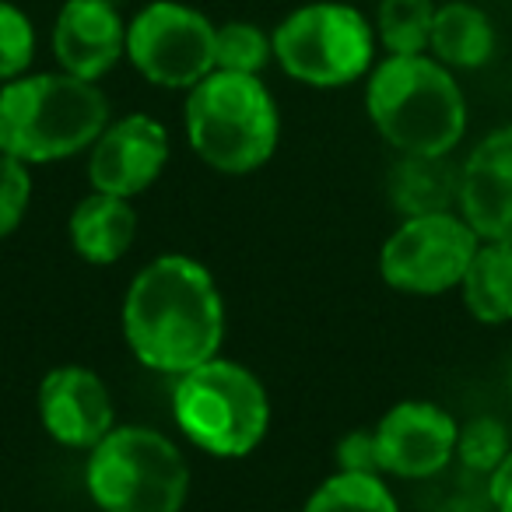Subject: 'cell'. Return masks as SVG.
Masks as SVG:
<instances>
[{"mask_svg": "<svg viewBox=\"0 0 512 512\" xmlns=\"http://www.w3.org/2000/svg\"><path fill=\"white\" fill-rule=\"evenodd\" d=\"M123 334L148 369L165 376L204 365L225 337V309L214 278L190 256H158L123 299Z\"/></svg>", "mask_w": 512, "mask_h": 512, "instance_id": "6da1fadb", "label": "cell"}, {"mask_svg": "<svg viewBox=\"0 0 512 512\" xmlns=\"http://www.w3.org/2000/svg\"><path fill=\"white\" fill-rule=\"evenodd\" d=\"M106 123V95L74 74H22L0 88V151L25 165L92 148Z\"/></svg>", "mask_w": 512, "mask_h": 512, "instance_id": "7a4b0ae2", "label": "cell"}, {"mask_svg": "<svg viewBox=\"0 0 512 512\" xmlns=\"http://www.w3.org/2000/svg\"><path fill=\"white\" fill-rule=\"evenodd\" d=\"M365 106L376 130L404 155L442 158L467 130V102L446 64L414 57H386L372 71Z\"/></svg>", "mask_w": 512, "mask_h": 512, "instance_id": "3957f363", "label": "cell"}, {"mask_svg": "<svg viewBox=\"0 0 512 512\" xmlns=\"http://www.w3.org/2000/svg\"><path fill=\"white\" fill-rule=\"evenodd\" d=\"M278 106L260 74L211 71L186 99V137L218 172H253L274 155Z\"/></svg>", "mask_w": 512, "mask_h": 512, "instance_id": "277c9868", "label": "cell"}, {"mask_svg": "<svg viewBox=\"0 0 512 512\" xmlns=\"http://www.w3.org/2000/svg\"><path fill=\"white\" fill-rule=\"evenodd\" d=\"M172 414L186 439L214 456H246L271 421L260 379L218 355L176 376Z\"/></svg>", "mask_w": 512, "mask_h": 512, "instance_id": "5b68a950", "label": "cell"}, {"mask_svg": "<svg viewBox=\"0 0 512 512\" xmlns=\"http://www.w3.org/2000/svg\"><path fill=\"white\" fill-rule=\"evenodd\" d=\"M85 484L102 512H179L190 467L155 428H113L88 456Z\"/></svg>", "mask_w": 512, "mask_h": 512, "instance_id": "8992f818", "label": "cell"}, {"mask_svg": "<svg viewBox=\"0 0 512 512\" xmlns=\"http://www.w3.org/2000/svg\"><path fill=\"white\" fill-rule=\"evenodd\" d=\"M274 57L288 78L313 88H341L358 81L372 64L376 36L351 4L316 0L292 11L274 32Z\"/></svg>", "mask_w": 512, "mask_h": 512, "instance_id": "52a82bcc", "label": "cell"}, {"mask_svg": "<svg viewBox=\"0 0 512 512\" xmlns=\"http://www.w3.org/2000/svg\"><path fill=\"white\" fill-rule=\"evenodd\" d=\"M477 246V232L456 214H414L386 239L379 274L397 292L442 295L463 281Z\"/></svg>", "mask_w": 512, "mask_h": 512, "instance_id": "ba28073f", "label": "cell"}, {"mask_svg": "<svg viewBox=\"0 0 512 512\" xmlns=\"http://www.w3.org/2000/svg\"><path fill=\"white\" fill-rule=\"evenodd\" d=\"M214 32L190 4L155 0L127 25V57L151 85L193 88L214 71Z\"/></svg>", "mask_w": 512, "mask_h": 512, "instance_id": "9c48e42d", "label": "cell"}, {"mask_svg": "<svg viewBox=\"0 0 512 512\" xmlns=\"http://www.w3.org/2000/svg\"><path fill=\"white\" fill-rule=\"evenodd\" d=\"M460 428L428 400H404L383 414L376 428L379 467L393 477H432L453 460Z\"/></svg>", "mask_w": 512, "mask_h": 512, "instance_id": "30bf717a", "label": "cell"}, {"mask_svg": "<svg viewBox=\"0 0 512 512\" xmlns=\"http://www.w3.org/2000/svg\"><path fill=\"white\" fill-rule=\"evenodd\" d=\"M165 162H169V134L162 123L144 113L123 116L92 144L88 179L99 193L130 200L155 183Z\"/></svg>", "mask_w": 512, "mask_h": 512, "instance_id": "8fae6325", "label": "cell"}, {"mask_svg": "<svg viewBox=\"0 0 512 512\" xmlns=\"http://www.w3.org/2000/svg\"><path fill=\"white\" fill-rule=\"evenodd\" d=\"M39 418L60 446L95 449L113 432V400L92 369L64 365L39 386Z\"/></svg>", "mask_w": 512, "mask_h": 512, "instance_id": "7c38bea8", "label": "cell"}, {"mask_svg": "<svg viewBox=\"0 0 512 512\" xmlns=\"http://www.w3.org/2000/svg\"><path fill=\"white\" fill-rule=\"evenodd\" d=\"M460 214L477 239L512 246V127L491 130L463 162Z\"/></svg>", "mask_w": 512, "mask_h": 512, "instance_id": "4fadbf2b", "label": "cell"}, {"mask_svg": "<svg viewBox=\"0 0 512 512\" xmlns=\"http://www.w3.org/2000/svg\"><path fill=\"white\" fill-rule=\"evenodd\" d=\"M53 53L64 74L99 81L127 53V25L113 0H67L53 25Z\"/></svg>", "mask_w": 512, "mask_h": 512, "instance_id": "5bb4252c", "label": "cell"}, {"mask_svg": "<svg viewBox=\"0 0 512 512\" xmlns=\"http://www.w3.org/2000/svg\"><path fill=\"white\" fill-rule=\"evenodd\" d=\"M67 232H71V246L88 264H116L137 235V214L127 197L95 190L71 211Z\"/></svg>", "mask_w": 512, "mask_h": 512, "instance_id": "9a60e30c", "label": "cell"}, {"mask_svg": "<svg viewBox=\"0 0 512 512\" xmlns=\"http://www.w3.org/2000/svg\"><path fill=\"white\" fill-rule=\"evenodd\" d=\"M428 46H432L439 64L474 71V67L488 64L491 53H495V29H491L488 15L481 8L453 0V4L435 8Z\"/></svg>", "mask_w": 512, "mask_h": 512, "instance_id": "2e32d148", "label": "cell"}, {"mask_svg": "<svg viewBox=\"0 0 512 512\" xmlns=\"http://www.w3.org/2000/svg\"><path fill=\"white\" fill-rule=\"evenodd\" d=\"M463 306L470 316L488 327L512 320V246L509 242H484L477 246L467 274L460 281Z\"/></svg>", "mask_w": 512, "mask_h": 512, "instance_id": "e0dca14e", "label": "cell"}, {"mask_svg": "<svg viewBox=\"0 0 512 512\" xmlns=\"http://www.w3.org/2000/svg\"><path fill=\"white\" fill-rule=\"evenodd\" d=\"M393 204L414 218V214L449 211L453 200H460V172L442 158L404 155V162L393 169Z\"/></svg>", "mask_w": 512, "mask_h": 512, "instance_id": "ac0fdd59", "label": "cell"}, {"mask_svg": "<svg viewBox=\"0 0 512 512\" xmlns=\"http://www.w3.org/2000/svg\"><path fill=\"white\" fill-rule=\"evenodd\" d=\"M435 22L432 0H379L376 32L390 57H414L428 50Z\"/></svg>", "mask_w": 512, "mask_h": 512, "instance_id": "d6986e66", "label": "cell"}, {"mask_svg": "<svg viewBox=\"0 0 512 512\" xmlns=\"http://www.w3.org/2000/svg\"><path fill=\"white\" fill-rule=\"evenodd\" d=\"M306 512H397V502L379 474L341 470L313 491Z\"/></svg>", "mask_w": 512, "mask_h": 512, "instance_id": "ffe728a7", "label": "cell"}, {"mask_svg": "<svg viewBox=\"0 0 512 512\" xmlns=\"http://www.w3.org/2000/svg\"><path fill=\"white\" fill-rule=\"evenodd\" d=\"M274 53V39L249 22H228L214 32V71L260 74Z\"/></svg>", "mask_w": 512, "mask_h": 512, "instance_id": "44dd1931", "label": "cell"}, {"mask_svg": "<svg viewBox=\"0 0 512 512\" xmlns=\"http://www.w3.org/2000/svg\"><path fill=\"white\" fill-rule=\"evenodd\" d=\"M36 53V29L29 15L11 0H0V81H15L25 74Z\"/></svg>", "mask_w": 512, "mask_h": 512, "instance_id": "7402d4cb", "label": "cell"}, {"mask_svg": "<svg viewBox=\"0 0 512 512\" xmlns=\"http://www.w3.org/2000/svg\"><path fill=\"white\" fill-rule=\"evenodd\" d=\"M456 449H460L463 467L477 470V474H491L509 456V432L495 418H474L467 428H460Z\"/></svg>", "mask_w": 512, "mask_h": 512, "instance_id": "603a6c76", "label": "cell"}, {"mask_svg": "<svg viewBox=\"0 0 512 512\" xmlns=\"http://www.w3.org/2000/svg\"><path fill=\"white\" fill-rule=\"evenodd\" d=\"M32 200V179L25 162L0 151V239L22 225Z\"/></svg>", "mask_w": 512, "mask_h": 512, "instance_id": "cb8c5ba5", "label": "cell"}, {"mask_svg": "<svg viewBox=\"0 0 512 512\" xmlns=\"http://www.w3.org/2000/svg\"><path fill=\"white\" fill-rule=\"evenodd\" d=\"M337 460L341 470L351 474H379V449H376V432H351L337 446Z\"/></svg>", "mask_w": 512, "mask_h": 512, "instance_id": "d4e9b609", "label": "cell"}, {"mask_svg": "<svg viewBox=\"0 0 512 512\" xmlns=\"http://www.w3.org/2000/svg\"><path fill=\"white\" fill-rule=\"evenodd\" d=\"M488 495H491V502H495V509L512 512V449H509V456L491 470Z\"/></svg>", "mask_w": 512, "mask_h": 512, "instance_id": "484cf974", "label": "cell"}, {"mask_svg": "<svg viewBox=\"0 0 512 512\" xmlns=\"http://www.w3.org/2000/svg\"><path fill=\"white\" fill-rule=\"evenodd\" d=\"M509 386H512V369H509Z\"/></svg>", "mask_w": 512, "mask_h": 512, "instance_id": "4316f807", "label": "cell"}, {"mask_svg": "<svg viewBox=\"0 0 512 512\" xmlns=\"http://www.w3.org/2000/svg\"><path fill=\"white\" fill-rule=\"evenodd\" d=\"M495 512H502V509H495Z\"/></svg>", "mask_w": 512, "mask_h": 512, "instance_id": "83f0119b", "label": "cell"}]
</instances>
